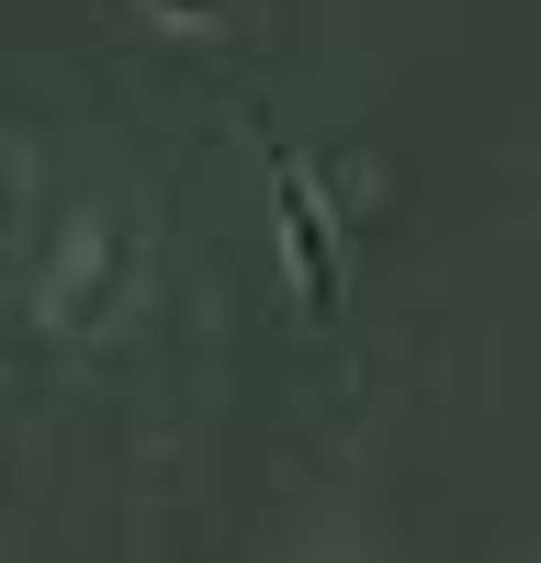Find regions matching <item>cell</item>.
I'll return each instance as SVG.
<instances>
[{
  "mask_svg": "<svg viewBox=\"0 0 541 563\" xmlns=\"http://www.w3.org/2000/svg\"><path fill=\"white\" fill-rule=\"evenodd\" d=\"M283 225H294V260H305V305L339 316V260H328V203H316V169L283 147Z\"/></svg>",
  "mask_w": 541,
  "mask_h": 563,
  "instance_id": "1",
  "label": "cell"
}]
</instances>
